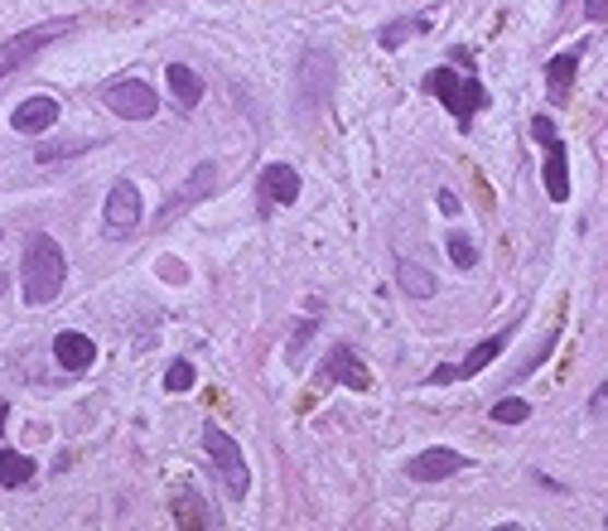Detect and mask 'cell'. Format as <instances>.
Returning <instances> with one entry per match:
<instances>
[{
	"label": "cell",
	"instance_id": "obj_22",
	"mask_svg": "<svg viewBox=\"0 0 608 531\" xmlns=\"http://www.w3.org/2000/svg\"><path fill=\"white\" fill-rule=\"evenodd\" d=\"M102 141H58V145H39V155L34 160H44V165H58V160H68V155H83V150H97Z\"/></svg>",
	"mask_w": 608,
	"mask_h": 531
},
{
	"label": "cell",
	"instance_id": "obj_29",
	"mask_svg": "<svg viewBox=\"0 0 608 531\" xmlns=\"http://www.w3.org/2000/svg\"><path fill=\"white\" fill-rule=\"evenodd\" d=\"M0 241H5V233H0Z\"/></svg>",
	"mask_w": 608,
	"mask_h": 531
},
{
	"label": "cell",
	"instance_id": "obj_27",
	"mask_svg": "<svg viewBox=\"0 0 608 531\" xmlns=\"http://www.w3.org/2000/svg\"><path fill=\"white\" fill-rule=\"evenodd\" d=\"M435 199H440V213H449V217L459 213V193H454V189H440Z\"/></svg>",
	"mask_w": 608,
	"mask_h": 531
},
{
	"label": "cell",
	"instance_id": "obj_25",
	"mask_svg": "<svg viewBox=\"0 0 608 531\" xmlns=\"http://www.w3.org/2000/svg\"><path fill=\"white\" fill-rule=\"evenodd\" d=\"M314 329H319V315H309V319H304V324L295 329V339H290V363H300V343H304V339H309V333H314Z\"/></svg>",
	"mask_w": 608,
	"mask_h": 531
},
{
	"label": "cell",
	"instance_id": "obj_23",
	"mask_svg": "<svg viewBox=\"0 0 608 531\" xmlns=\"http://www.w3.org/2000/svg\"><path fill=\"white\" fill-rule=\"evenodd\" d=\"M444 247H449V261L459 266V271H469V266H478V247L469 241V233H449V241H444Z\"/></svg>",
	"mask_w": 608,
	"mask_h": 531
},
{
	"label": "cell",
	"instance_id": "obj_19",
	"mask_svg": "<svg viewBox=\"0 0 608 531\" xmlns=\"http://www.w3.org/2000/svg\"><path fill=\"white\" fill-rule=\"evenodd\" d=\"M169 87H174V97H179V107L189 111V107H198V102H203V78L194 73L189 63H169Z\"/></svg>",
	"mask_w": 608,
	"mask_h": 531
},
{
	"label": "cell",
	"instance_id": "obj_10",
	"mask_svg": "<svg viewBox=\"0 0 608 531\" xmlns=\"http://www.w3.org/2000/svg\"><path fill=\"white\" fill-rule=\"evenodd\" d=\"M102 217H107V227H112L116 237H126V233H136V227H140V217H145V203H140V189H136L131 179H116L112 184Z\"/></svg>",
	"mask_w": 608,
	"mask_h": 531
},
{
	"label": "cell",
	"instance_id": "obj_15",
	"mask_svg": "<svg viewBox=\"0 0 608 531\" xmlns=\"http://www.w3.org/2000/svg\"><path fill=\"white\" fill-rule=\"evenodd\" d=\"M396 285H401V295H411V299H430V295L440 291L435 271H430V266H420V261H411V257L396 261Z\"/></svg>",
	"mask_w": 608,
	"mask_h": 531
},
{
	"label": "cell",
	"instance_id": "obj_12",
	"mask_svg": "<svg viewBox=\"0 0 608 531\" xmlns=\"http://www.w3.org/2000/svg\"><path fill=\"white\" fill-rule=\"evenodd\" d=\"M459 469H469V459H464L459 449H444V445L425 449V455H416L411 464H406V473H411L416 483H440V479H454Z\"/></svg>",
	"mask_w": 608,
	"mask_h": 531
},
{
	"label": "cell",
	"instance_id": "obj_1",
	"mask_svg": "<svg viewBox=\"0 0 608 531\" xmlns=\"http://www.w3.org/2000/svg\"><path fill=\"white\" fill-rule=\"evenodd\" d=\"M63 275H68L63 247H58L49 233H30L25 251H20V285H25V305L39 309V305H49V299H58Z\"/></svg>",
	"mask_w": 608,
	"mask_h": 531
},
{
	"label": "cell",
	"instance_id": "obj_30",
	"mask_svg": "<svg viewBox=\"0 0 608 531\" xmlns=\"http://www.w3.org/2000/svg\"><path fill=\"white\" fill-rule=\"evenodd\" d=\"M136 5H140V0H136Z\"/></svg>",
	"mask_w": 608,
	"mask_h": 531
},
{
	"label": "cell",
	"instance_id": "obj_11",
	"mask_svg": "<svg viewBox=\"0 0 608 531\" xmlns=\"http://www.w3.org/2000/svg\"><path fill=\"white\" fill-rule=\"evenodd\" d=\"M256 193H261V208H266V213H271V203H276V208H290V203L300 199V169L271 160V165L261 169V179H256Z\"/></svg>",
	"mask_w": 608,
	"mask_h": 531
},
{
	"label": "cell",
	"instance_id": "obj_26",
	"mask_svg": "<svg viewBox=\"0 0 608 531\" xmlns=\"http://www.w3.org/2000/svg\"><path fill=\"white\" fill-rule=\"evenodd\" d=\"M584 15H589L594 25H604V20H608V0H584Z\"/></svg>",
	"mask_w": 608,
	"mask_h": 531
},
{
	"label": "cell",
	"instance_id": "obj_24",
	"mask_svg": "<svg viewBox=\"0 0 608 531\" xmlns=\"http://www.w3.org/2000/svg\"><path fill=\"white\" fill-rule=\"evenodd\" d=\"M194 387V363L189 357H174L165 367V391H189Z\"/></svg>",
	"mask_w": 608,
	"mask_h": 531
},
{
	"label": "cell",
	"instance_id": "obj_16",
	"mask_svg": "<svg viewBox=\"0 0 608 531\" xmlns=\"http://www.w3.org/2000/svg\"><path fill=\"white\" fill-rule=\"evenodd\" d=\"M580 54H584V44H580V49L556 54V59L546 63V87H551V97H556V102H565V97H570V83H575V73H580Z\"/></svg>",
	"mask_w": 608,
	"mask_h": 531
},
{
	"label": "cell",
	"instance_id": "obj_2",
	"mask_svg": "<svg viewBox=\"0 0 608 531\" xmlns=\"http://www.w3.org/2000/svg\"><path fill=\"white\" fill-rule=\"evenodd\" d=\"M420 87H425L430 97H440L444 107H449V117L459 121L464 131H469V126H473V117H478V111L488 107V87L478 83L473 73L464 78V73H459V68H454V63H440V68H430V73L420 78Z\"/></svg>",
	"mask_w": 608,
	"mask_h": 531
},
{
	"label": "cell",
	"instance_id": "obj_14",
	"mask_svg": "<svg viewBox=\"0 0 608 531\" xmlns=\"http://www.w3.org/2000/svg\"><path fill=\"white\" fill-rule=\"evenodd\" d=\"M54 357H58L63 373H87V367L97 363V343H92L87 333H78V329H63L54 339Z\"/></svg>",
	"mask_w": 608,
	"mask_h": 531
},
{
	"label": "cell",
	"instance_id": "obj_20",
	"mask_svg": "<svg viewBox=\"0 0 608 531\" xmlns=\"http://www.w3.org/2000/svg\"><path fill=\"white\" fill-rule=\"evenodd\" d=\"M174 517H179V527H218V517L208 512V503L189 488L174 493Z\"/></svg>",
	"mask_w": 608,
	"mask_h": 531
},
{
	"label": "cell",
	"instance_id": "obj_7",
	"mask_svg": "<svg viewBox=\"0 0 608 531\" xmlns=\"http://www.w3.org/2000/svg\"><path fill=\"white\" fill-rule=\"evenodd\" d=\"M507 339H512V329H502V333H493V339H483L478 343V349L464 357V363H440L435 373H430V387H449V382H469V377H478L483 373L488 363H493V357L507 349Z\"/></svg>",
	"mask_w": 608,
	"mask_h": 531
},
{
	"label": "cell",
	"instance_id": "obj_4",
	"mask_svg": "<svg viewBox=\"0 0 608 531\" xmlns=\"http://www.w3.org/2000/svg\"><path fill=\"white\" fill-rule=\"evenodd\" d=\"M78 30V20H44V25H34V30H20V34H10L5 44H0V83H5L10 73H20L34 54H44L54 39H63V34H73Z\"/></svg>",
	"mask_w": 608,
	"mask_h": 531
},
{
	"label": "cell",
	"instance_id": "obj_13",
	"mask_svg": "<svg viewBox=\"0 0 608 531\" xmlns=\"http://www.w3.org/2000/svg\"><path fill=\"white\" fill-rule=\"evenodd\" d=\"M58 117H63V107H58L54 97H25L15 111H10V126H15L20 135H39V131H49Z\"/></svg>",
	"mask_w": 608,
	"mask_h": 531
},
{
	"label": "cell",
	"instance_id": "obj_6",
	"mask_svg": "<svg viewBox=\"0 0 608 531\" xmlns=\"http://www.w3.org/2000/svg\"><path fill=\"white\" fill-rule=\"evenodd\" d=\"M102 102H107L121 121H150L160 111V97L145 78H116V83H107V92H102Z\"/></svg>",
	"mask_w": 608,
	"mask_h": 531
},
{
	"label": "cell",
	"instance_id": "obj_3",
	"mask_svg": "<svg viewBox=\"0 0 608 531\" xmlns=\"http://www.w3.org/2000/svg\"><path fill=\"white\" fill-rule=\"evenodd\" d=\"M203 455H208V464H213L218 483L227 488V498H232V503L247 498L252 473H247V459H242L237 440H232L227 430H218V425H208V430H203Z\"/></svg>",
	"mask_w": 608,
	"mask_h": 531
},
{
	"label": "cell",
	"instance_id": "obj_18",
	"mask_svg": "<svg viewBox=\"0 0 608 531\" xmlns=\"http://www.w3.org/2000/svg\"><path fill=\"white\" fill-rule=\"evenodd\" d=\"M39 473L30 455H20V449H0V488H25V483Z\"/></svg>",
	"mask_w": 608,
	"mask_h": 531
},
{
	"label": "cell",
	"instance_id": "obj_17",
	"mask_svg": "<svg viewBox=\"0 0 608 531\" xmlns=\"http://www.w3.org/2000/svg\"><path fill=\"white\" fill-rule=\"evenodd\" d=\"M430 25H435L430 15H401V20H391V25H382L377 44H382V49H401V44L416 39V34H430Z\"/></svg>",
	"mask_w": 608,
	"mask_h": 531
},
{
	"label": "cell",
	"instance_id": "obj_21",
	"mask_svg": "<svg viewBox=\"0 0 608 531\" xmlns=\"http://www.w3.org/2000/svg\"><path fill=\"white\" fill-rule=\"evenodd\" d=\"M488 415H493L498 425H526V421H531V401H526V397H502Z\"/></svg>",
	"mask_w": 608,
	"mask_h": 531
},
{
	"label": "cell",
	"instance_id": "obj_5",
	"mask_svg": "<svg viewBox=\"0 0 608 531\" xmlns=\"http://www.w3.org/2000/svg\"><path fill=\"white\" fill-rule=\"evenodd\" d=\"M531 135L546 145V199L565 203L570 199V155H565V141H560L556 121L551 117H531Z\"/></svg>",
	"mask_w": 608,
	"mask_h": 531
},
{
	"label": "cell",
	"instance_id": "obj_28",
	"mask_svg": "<svg viewBox=\"0 0 608 531\" xmlns=\"http://www.w3.org/2000/svg\"><path fill=\"white\" fill-rule=\"evenodd\" d=\"M5 291H10V275H0V299H5Z\"/></svg>",
	"mask_w": 608,
	"mask_h": 531
},
{
	"label": "cell",
	"instance_id": "obj_8",
	"mask_svg": "<svg viewBox=\"0 0 608 531\" xmlns=\"http://www.w3.org/2000/svg\"><path fill=\"white\" fill-rule=\"evenodd\" d=\"M213 189H218V165H213V160H203V165H198L194 175L184 179L179 189H174V199H169V203L155 213V223H160V227H165V223H174V217H179L184 208H194V203L213 199Z\"/></svg>",
	"mask_w": 608,
	"mask_h": 531
},
{
	"label": "cell",
	"instance_id": "obj_9",
	"mask_svg": "<svg viewBox=\"0 0 608 531\" xmlns=\"http://www.w3.org/2000/svg\"><path fill=\"white\" fill-rule=\"evenodd\" d=\"M314 382L319 387H329V382H343V387H353V391H372V373H367V363L348 349V343H338V349L324 357V367L314 373Z\"/></svg>",
	"mask_w": 608,
	"mask_h": 531
}]
</instances>
